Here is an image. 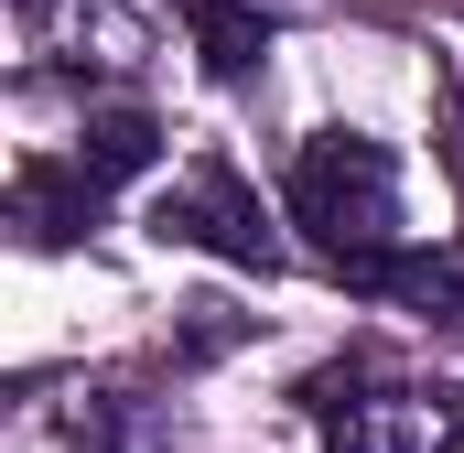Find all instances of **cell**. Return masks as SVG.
Here are the masks:
<instances>
[{
  "mask_svg": "<svg viewBox=\"0 0 464 453\" xmlns=\"http://www.w3.org/2000/svg\"><path fill=\"white\" fill-rule=\"evenodd\" d=\"M184 22H195V54H206V76H259L270 65V22L248 11V0H184Z\"/></svg>",
  "mask_w": 464,
  "mask_h": 453,
  "instance_id": "6",
  "label": "cell"
},
{
  "mask_svg": "<svg viewBox=\"0 0 464 453\" xmlns=\"http://www.w3.org/2000/svg\"><path fill=\"white\" fill-rule=\"evenodd\" d=\"M151 237H195V248L237 259V270H270V259H281V237L259 217V195L237 184V162H195V173L151 206Z\"/></svg>",
  "mask_w": 464,
  "mask_h": 453,
  "instance_id": "2",
  "label": "cell"
},
{
  "mask_svg": "<svg viewBox=\"0 0 464 453\" xmlns=\"http://www.w3.org/2000/svg\"><path fill=\"white\" fill-rule=\"evenodd\" d=\"M98 173L87 162H22L11 173V226H22V248H76L87 226H98Z\"/></svg>",
  "mask_w": 464,
  "mask_h": 453,
  "instance_id": "4",
  "label": "cell"
},
{
  "mask_svg": "<svg viewBox=\"0 0 464 453\" xmlns=\"http://www.w3.org/2000/svg\"><path fill=\"white\" fill-rule=\"evenodd\" d=\"M335 453H464V421L432 389H378L335 421Z\"/></svg>",
  "mask_w": 464,
  "mask_h": 453,
  "instance_id": "3",
  "label": "cell"
},
{
  "mask_svg": "<svg viewBox=\"0 0 464 453\" xmlns=\"http://www.w3.org/2000/svg\"><path fill=\"white\" fill-rule=\"evenodd\" d=\"M76 162H87L98 184H130V173H151V162H162V119H151V109H98L87 130H76Z\"/></svg>",
  "mask_w": 464,
  "mask_h": 453,
  "instance_id": "7",
  "label": "cell"
},
{
  "mask_svg": "<svg viewBox=\"0 0 464 453\" xmlns=\"http://www.w3.org/2000/svg\"><path fill=\"white\" fill-rule=\"evenodd\" d=\"M356 292H378V303H400V313H421V324H464V259L454 248H389Z\"/></svg>",
  "mask_w": 464,
  "mask_h": 453,
  "instance_id": "5",
  "label": "cell"
},
{
  "mask_svg": "<svg viewBox=\"0 0 464 453\" xmlns=\"http://www.w3.org/2000/svg\"><path fill=\"white\" fill-rule=\"evenodd\" d=\"M237 335H248V313H237V303H217V292H206V303H184V345H195V356H227Z\"/></svg>",
  "mask_w": 464,
  "mask_h": 453,
  "instance_id": "9",
  "label": "cell"
},
{
  "mask_svg": "<svg viewBox=\"0 0 464 453\" xmlns=\"http://www.w3.org/2000/svg\"><path fill=\"white\" fill-rule=\"evenodd\" d=\"M292 226H314V248L346 281H367L389 248H411L400 237V162H389V140H367V130L303 140V162H292Z\"/></svg>",
  "mask_w": 464,
  "mask_h": 453,
  "instance_id": "1",
  "label": "cell"
},
{
  "mask_svg": "<svg viewBox=\"0 0 464 453\" xmlns=\"http://www.w3.org/2000/svg\"><path fill=\"white\" fill-rule=\"evenodd\" d=\"M356 400H367V367H356V356H335V367L303 378V410H324V421H346Z\"/></svg>",
  "mask_w": 464,
  "mask_h": 453,
  "instance_id": "8",
  "label": "cell"
}]
</instances>
